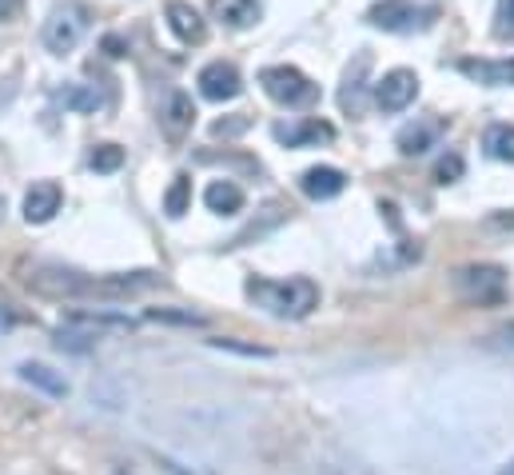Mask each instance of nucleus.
<instances>
[{"label": "nucleus", "mask_w": 514, "mask_h": 475, "mask_svg": "<svg viewBox=\"0 0 514 475\" xmlns=\"http://www.w3.org/2000/svg\"><path fill=\"white\" fill-rule=\"evenodd\" d=\"M20 284L44 300H128L156 284V272H128V276H84L60 264H24Z\"/></svg>", "instance_id": "obj_1"}, {"label": "nucleus", "mask_w": 514, "mask_h": 475, "mask_svg": "<svg viewBox=\"0 0 514 475\" xmlns=\"http://www.w3.org/2000/svg\"><path fill=\"white\" fill-rule=\"evenodd\" d=\"M248 300L263 308L267 316L275 320H303L319 308V284L307 280V276H291V280H263V276H252L244 284Z\"/></svg>", "instance_id": "obj_2"}, {"label": "nucleus", "mask_w": 514, "mask_h": 475, "mask_svg": "<svg viewBox=\"0 0 514 475\" xmlns=\"http://www.w3.org/2000/svg\"><path fill=\"white\" fill-rule=\"evenodd\" d=\"M451 292H455V300H463L471 308H499L507 300V268L467 264L451 276Z\"/></svg>", "instance_id": "obj_3"}, {"label": "nucleus", "mask_w": 514, "mask_h": 475, "mask_svg": "<svg viewBox=\"0 0 514 475\" xmlns=\"http://www.w3.org/2000/svg\"><path fill=\"white\" fill-rule=\"evenodd\" d=\"M367 20L383 32H427L439 20V4L435 0H383L367 12Z\"/></svg>", "instance_id": "obj_4"}, {"label": "nucleus", "mask_w": 514, "mask_h": 475, "mask_svg": "<svg viewBox=\"0 0 514 475\" xmlns=\"http://www.w3.org/2000/svg\"><path fill=\"white\" fill-rule=\"evenodd\" d=\"M259 84H263V92H267L275 104H283V108H307V104L319 100V84H315L311 76H303L295 64H267V68L259 72Z\"/></svg>", "instance_id": "obj_5"}, {"label": "nucleus", "mask_w": 514, "mask_h": 475, "mask_svg": "<svg viewBox=\"0 0 514 475\" xmlns=\"http://www.w3.org/2000/svg\"><path fill=\"white\" fill-rule=\"evenodd\" d=\"M84 28H88V12H84L76 0H68V4H60V8H52V16L44 20L40 40H44V48H48L52 56H64V52H72V48L84 40Z\"/></svg>", "instance_id": "obj_6"}, {"label": "nucleus", "mask_w": 514, "mask_h": 475, "mask_svg": "<svg viewBox=\"0 0 514 475\" xmlns=\"http://www.w3.org/2000/svg\"><path fill=\"white\" fill-rule=\"evenodd\" d=\"M419 100V76L411 68H391L383 80H375V104L379 112H407Z\"/></svg>", "instance_id": "obj_7"}, {"label": "nucleus", "mask_w": 514, "mask_h": 475, "mask_svg": "<svg viewBox=\"0 0 514 475\" xmlns=\"http://www.w3.org/2000/svg\"><path fill=\"white\" fill-rule=\"evenodd\" d=\"M196 84H200V96H204V100H216V104L236 100V96L244 92V76H240V68H236L232 60H212V64H204L200 76H196Z\"/></svg>", "instance_id": "obj_8"}, {"label": "nucleus", "mask_w": 514, "mask_h": 475, "mask_svg": "<svg viewBox=\"0 0 514 475\" xmlns=\"http://www.w3.org/2000/svg\"><path fill=\"white\" fill-rule=\"evenodd\" d=\"M192 124H196V104H192V96L180 92V88H172V92L164 96V104H160V132H164V140H168V144H184V140L192 136Z\"/></svg>", "instance_id": "obj_9"}, {"label": "nucleus", "mask_w": 514, "mask_h": 475, "mask_svg": "<svg viewBox=\"0 0 514 475\" xmlns=\"http://www.w3.org/2000/svg\"><path fill=\"white\" fill-rule=\"evenodd\" d=\"M164 20H168V28H172V36L180 44H204L208 40V20L188 0H168L164 4Z\"/></svg>", "instance_id": "obj_10"}, {"label": "nucleus", "mask_w": 514, "mask_h": 475, "mask_svg": "<svg viewBox=\"0 0 514 475\" xmlns=\"http://www.w3.org/2000/svg\"><path fill=\"white\" fill-rule=\"evenodd\" d=\"M455 68H459L467 80H475V84H487V88H514V56H503V60L463 56Z\"/></svg>", "instance_id": "obj_11"}, {"label": "nucleus", "mask_w": 514, "mask_h": 475, "mask_svg": "<svg viewBox=\"0 0 514 475\" xmlns=\"http://www.w3.org/2000/svg\"><path fill=\"white\" fill-rule=\"evenodd\" d=\"M64 204V188L56 180H36L28 192H24V220L28 224H48Z\"/></svg>", "instance_id": "obj_12"}, {"label": "nucleus", "mask_w": 514, "mask_h": 475, "mask_svg": "<svg viewBox=\"0 0 514 475\" xmlns=\"http://www.w3.org/2000/svg\"><path fill=\"white\" fill-rule=\"evenodd\" d=\"M275 140L287 148H307V144H327L335 140V128L323 120H295V124H275Z\"/></svg>", "instance_id": "obj_13"}, {"label": "nucleus", "mask_w": 514, "mask_h": 475, "mask_svg": "<svg viewBox=\"0 0 514 475\" xmlns=\"http://www.w3.org/2000/svg\"><path fill=\"white\" fill-rule=\"evenodd\" d=\"M367 72H371V56H367V52H359V56H355V64H351V68H347V76H343V88H339V108H343V112H351V116H359V112H363Z\"/></svg>", "instance_id": "obj_14"}, {"label": "nucleus", "mask_w": 514, "mask_h": 475, "mask_svg": "<svg viewBox=\"0 0 514 475\" xmlns=\"http://www.w3.org/2000/svg\"><path fill=\"white\" fill-rule=\"evenodd\" d=\"M299 188H303L311 200H335V196L347 188V176H343L339 168H331V164H319V168H307V172L299 176Z\"/></svg>", "instance_id": "obj_15"}, {"label": "nucleus", "mask_w": 514, "mask_h": 475, "mask_svg": "<svg viewBox=\"0 0 514 475\" xmlns=\"http://www.w3.org/2000/svg\"><path fill=\"white\" fill-rule=\"evenodd\" d=\"M439 136H443V124H439V120H419V124L403 128V132L395 136V144H399L403 156H423L427 148L439 144Z\"/></svg>", "instance_id": "obj_16"}, {"label": "nucleus", "mask_w": 514, "mask_h": 475, "mask_svg": "<svg viewBox=\"0 0 514 475\" xmlns=\"http://www.w3.org/2000/svg\"><path fill=\"white\" fill-rule=\"evenodd\" d=\"M204 204L216 216H236V212H244V188L236 180H212L204 188Z\"/></svg>", "instance_id": "obj_17"}, {"label": "nucleus", "mask_w": 514, "mask_h": 475, "mask_svg": "<svg viewBox=\"0 0 514 475\" xmlns=\"http://www.w3.org/2000/svg\"><path fill=\"white\" fill-rule=\"evenodd\" d=\"M212 16L228 28H252L259 20V0H212Z\"/></svg>", "instance_id": "obj_18"}, {"label": "nucleus", "mask_w": 514, "mask_h": 475, "mask_svg": "<svg viewBox=\"0 0 514 475\" xmlns=\"http://www.w3.org/2000/svg\"><path fill=\"white\" fill-rule=\"evenodd\" d=\"M20 380L32 384V388H40V392H48L52 400H64V396H68V380L56 376V372L44 368V364H20Z\"/></svg>", "instance_id": "obj_19"}, {"label": "nucleus", "mask_w": 514, "mask_h": 475, "mask_svg": "<svg viewBox=\"0 0 514 475\" xmlns=\"http://www.w3.org/2000/svg\"><path fill=\"white\" fill-rule=\"evenodd\" d=\"M483 148H487L491 160L514 164V124H491L483 132Z\"/></svg>", "instance_id": "obj_20"}, {"label": "nucleus", "mask_w": 514, "mask_h": 475, "mask_svg": "<svg viewBox=\"0 0 514 475\" xmlns=\"http://www.w3.org/2000/svg\"><path fill=\"white\" fill-rule=\"evenodd\" d=\"M188 208H192V176L180 172V176L172 180V188L164 192V212H168L172 220H180Z\"/></svg>", "instance_id": "obj_21"}, {"label": "nucleus", "mask_w": 514, "mask_h": 475, "mask_svg": "<svg viewBox=\"0 0 514 475\" xmlns=\"http://www.w3.org/2000/svg\"><path fill=\"white\" fill-rule=\"evenodd\" d=\"M88 168L100 172V176H112L124 168V148L120 144H96L92 156H88Z\"/></svg>", "instance_id": "obj_22"}, {"label": "nucleus", "mask_w": 514, "mask_h": 475, "mask_svg": "<svg viewBox=\"0 0 514 475\" xmlns=\"http://www.w3.org/2000/svg\"><path fill=\"white\" fill-rule=\"evenodd\" d=\"M60 104L72 108V112H96V108H100V92H92V88H84V84H68V88L60 92Z\"/></svg>", "instance_id": "obj_23"}, {"label": "nucleus", "mask_w": 514, "mask_h": 475, "mask_svg": "<svg viewBox=\"0 0 514 475\" xmlns=\"http://www.w3.org/2000/svg\"><path fill=\"white\" fill-rule=\"evenodd\" d=\"M463 172H467V160H463L459 152H447V156L435 164V180H439V184H455V180H463Z\"/></svg>", "instance_id": "obj_24"}, {"label": "nucleus", "mask_w": 514, "mask_h": 475, "mask_svg": "<svg viewBox=\"0 0 514 475\" xmlns=\"http://www.w3.org/2000/svg\"><path fill=\"white\" fill-rule=\"evenodd\" d=\"M252 128V116H244V112H236V116H224V120H216L212 124V136H240V132H248Z\"/></svg>", "instance_id": "obj_25"}, {"label": "nucleus", "mask_w": 514, "mask_h": 475, "mask_svg": "<svg viewBox=\"0 0 514 475\" xmlns=\"http://www.w3.org/2000/svg\"><path fill=\"white\" fill-rule=\"evenodd\" d=\"M495 36L499 40H511L514 36V0H499V8H495Z\"/></svg>", "instance_id": "obj_26"}, {"label": "nucleus", "mask_w": 514, "mask_h": 475, "mask_svg": "<svg viewBox=\"0 0 514 475\" xmlns=\"http://www.w3.org/2000/svg\"><path fill=\"white\" fill-rule=\"evenodd\" d=\"M152 320H168V324H204V316H196V312H168V308H160V312H148Z\"/></svg>", "instance_id": "obj_27"}, {"label": "nucleus", "mask_w": 514, "mask_h": 475, "mask_svg": "<svg viewBox=\"0 0 514 475\" xmlns=\"http://www.w3.org/2000/svg\"><path fill=\"white\" fill-rule=\"evenodd\" d=\"M216 348H228V352H240V356H271L267 348H256V344H240V340H212Z\"/></svg>", "instance_id": "obj_28"}, {"label": "nucleus", "mask_w": 514, "mask_h": 475, "mask_svg": "<svg viewBox=\"0 0 514 475\" xmlns=\"http://www.w3.org/2000/svg\"><path fill=\"white\" fill-rule=\"evenodd\" d=\"M491 340H499L503 348H511V352H514V324H507V328H499V332H495Z\"/></svg>", "instance_id": "obj_29"}, {"label": "nucleus", "mask_w": 514, "mask_h": 475, "mask_svg": "<svg viewBox=\"0 0 514 475\" xmlns=\"http://www.w3.org/2000/svg\"><path fill=\"white\" fill-rule=\"evenodd\" d=\"M104 48H108V56H124V40L120 36H104Z\"/></svg>", "instance_id": "obj_30"}, {"label": "nucleus", "mask_w": 514, "mask_h": 475, "mask_svg": "<svg viewBox=\"0 0 514 475\" xmlns=\"http://www.w3.org/2000/svg\"><path fill=\"white\" fill-rule=\"evenodd\" d=\"M16 8H20V0H0V24H4V20H12V16H16Z\"/></svg>", "instance_id": "obj_31"}, {"label": "nucleus", "mask_w": 514, "mask_h": 475, "mask_svg": "<svg viewBox=\"0 0 514 475\" xmlns=\"http://www.w3.org/2000/svg\"><path fill=\"white\" fill-rule=\"evenodd\" d=\"M8 324H12V320H8V312H4V308H0V332H4V328H8Z\"/></svg>", "instance_id": "obj_32"}, {"label": "nucleus", "mask_w": 514, "mask_h": 475, "mask_svg": "<svg viewBox=\"0 0 514 475\" xmlns=\"http://www.w3.org/2000/svg\"><path fill=\"white\" fill-rule=\"evenodd\" d=\"M503 475H514V464H507V468H503Z\"/></svg>", "instance_id": "obj_33"}]
</instances>
